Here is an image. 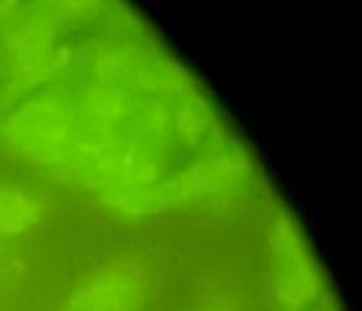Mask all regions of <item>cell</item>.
Returning a JSON list of instances; mask_svg holds the SVG:
<instances>
[{"mask_svg":"<svg viewBox=\"0 0 362 311\" xmlns=\"http://www.w3.org/2000/svg\"><path fill=\"white\" fill-rule=\"evenodd\" d=\"M30 218V207L18 193H0V232H16Z\"/></svg>","mask_w":362,"mask_h":311,"instance_id":"2","label":"cell"},{"mask_svg":"<svg viewBox=\"0 0 362 311\" xmlns=\"http://www.w3.org/2000/svg\"><path fill=\"white\" fill-rule=\"evenodd\" d=\"M209 311H233V310H230V307H226V306H216Z\"/></svg>","mask_w":362,"mask_h":311,"instance_id":"3","label":"cell"},{"mask_svg":"<svg viewBox=\"0 0 362 311\" xmlns=\"http://www.w3.org/2000/svg\"><path fill=\"white\" fill-rule=\"evenodd\" d=\"M140 304V283L124 271H108L78 286L60 311H138Z\"/></svg>","mask_w":362,"mask_h":311,"instance_id":"1","label":"cell"}]
</instances>
